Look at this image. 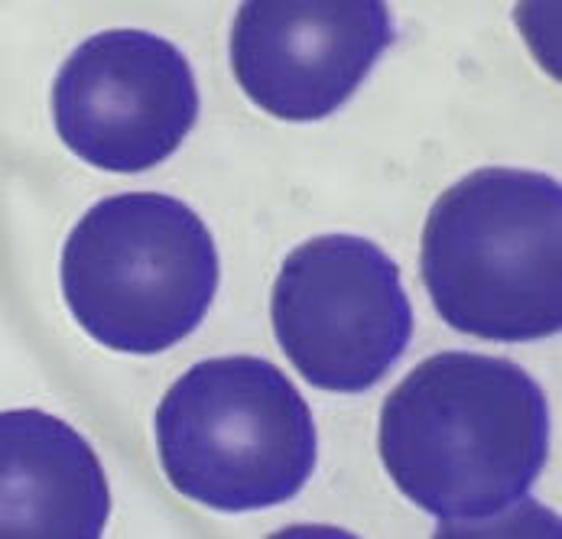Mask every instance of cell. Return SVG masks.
Returning <instances> with one entry per match:
<instances>
[{
  "label": "cell",
  "mask_w": 562,
  "mask_h": 539,
  "mask_svg": "<svg viewBox=\"0 0 562 539\" xmlns=\"http://www.w3.org/2000/svg\"><path fill=\"white\" fill-rule=\"evenodd\" d=\"M394 43L384 0H247L232 26V72L267 114H335Z\"/></svg>",
  "instance_id": "obj_7"
},
{
  "label": "cell",
  "mask_w": 562,
  "mask_h": 539,
  "mask_svg": "<svg viewBox=\"0 0 562 539\" xmlns=\"http://www.w3.org/2000/svg\"><path fill=\"white\" fill-rule=\"evenodd\" d=\"M199 117L189 59L144 30H104L63 63L53 121L94 169L147 172L179 150Z\"/></svg>",
  "instance_id": "obj_6"
},
{
  "label": "cell",
  "mask_w": 562,
  "mask_h": 539,
  "mask_svg": "<svg viewBox=\"0 0 562 539\" xmlns=\"http://www.w3.org/2000/svg\"><path fill=\"white\" fill-rule=\"evenodd\" d=\"M270 322L290 364L328 393L378 386L413 338L401 267L358 234L300 244L273 283Z\"/></svg>",
  "instance_id": "obj_5"
},
{
  "label": "cell",
  "mask_w": 562,
  "mask_h": 539,
  "mask_svg": "<svg viewBox=\"0 0 562 539\" xmlns=\"http://www.w3.org/2000/svg\"><path fill=\"white\" fill-rule=\"evenodd\" d=\"M59 277L66 306L98 345L160 355L205 322L218 293V250L179 199L124 192L81 215Z\"/></svg>",
  "instance_id": "obj_4"
},
{
  "label": "cell",
  "mask_w": 562,
  "mask_h": 539,
  "mask_svg": "<svg viewBox=\"0 0 562 539\" xmlns=\"http://www.w3.org/2000/svg\"><path fill=\"white\" fill-rule=\"evenodd\" d=\"M0 534L7 539H98L111 494L79 433L43 409L0 419Z\"/></svg>",
  "instance_id": "obj_8"
},
{
  "label": "cell",
  "mask_w": 562,
  "mask_h": 539,
  "mask_svg": "<svg viewBox=\"0 0 562 539\" xmlns=\"http://www.w3.org/2000/svg\"><path fill=\"white\" fill-rule=\"evenodd\" d=\"M378 452L403 497L429 517L501 520L527 504L547 464V393L507 358L432 355L384 400Z\"/></svg>",
  "instance_id": "obj_1"
},
{
  "label": "cell",
  "mask_w": 562,
  "mask_h": 539,
  "mask_svg": "<svg viewBox=\"0 0 562 539\" xmlns=\"http://www.w3.org/2000/svg\"><path fill=\"white\" fill-rule=\"evenodd\" d=\"M157 452L169 484L222 514L293 501L316 471V423L270 361L232 355L192 364L157 409Z\"/></svg>",
  "instance_id": "obj_3"
},
{
  "label": "cell",
  "mask_w": 562,
  "mask_h": 539,
  "mask_svg": "<svg viewBox=\"0 0 562 539\" xmlns=\"http://www.w3.org/2000/svg\"><path fill=\"white\" fill-rule=\"evenodd\" d=\"M423 287L439 318L482 341L562 328V189L553 176L484 166L449 186L423 228Z\"/></svg>",
  "instance_id": "obj_2"
}]
</instances>
